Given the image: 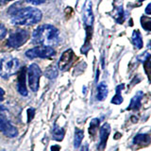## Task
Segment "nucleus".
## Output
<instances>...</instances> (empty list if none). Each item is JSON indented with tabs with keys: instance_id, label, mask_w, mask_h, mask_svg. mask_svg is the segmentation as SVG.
<instances>
[{
	"instance_id": "nucleus-21",
	"label": "nucleus",
	"mask_w": 151,
	"mask_h": 151,
	"mask_svg": "<svg viewBox=\"0 0 151 151\" xmlns=\"http://www.w3.org/2000/svg\"><path fill=\"white\" fill-rule=\"evenodd\" d=\"M45 76L48 79H51V80L55 79L57 77H58V70H57L56 66L50 65L49 67H47L45 72Z\"/></svg>"
},
{
	"instance_id": "nucleus-28",
	"label": "nucleus",
	"mask_w": 151,
	"mask_h": 151,
	"mask_svg": "<svg viewBox=\"0 0 151 151\" xmlns=\"http://www.w3.org/2000/svg\"><path fill=\"white\" fill-rule=\"evenodd\" d=\"M60 146L59 145H52L51 146V151H60Z\"/></svg>"
},
{
	"instance_id": "nucleus-3",
	"label": "nucleus",
	"mask_w": 151,
	"mask_h": 151,
	"mask_svg": "<svg viewBox=\"0 0 151 151\" xmlns=\"http://www.w3.org/2000/svg\"><path fill=\"white\" fill-rule=\"evenodd\" d=\"M82 19L83 23L86 27V41L85 44L83 45L81 48V53L87 54L89 51L90 47H91V44H90V40L92 38V27L93 25V5L91 0H86L83 9H82Z\"/></svg>"
},
{
	"instance_id": "nucleus-9",
	"label": "nucleus",
	"mask_w": 151,
	"mask_h": 151,
	"mask_svg": "<svg viewBox=\"0 0 151 151\" xmlns=\"http://www.w3.org/2000/svg\"><path fill=\"white\" fill-rule=\"evenodd\" d=\"M76 60V55L74 53V51L69 48L67 50H65L63 54H61L60 58L59 60L58 63V67L60 71H67L70 69V67L74 63V60Z\"/></svg>"
},
{
	"instance_id": "nucleus-22",
	"label": "nucleus",
	"mask_w": 151,
	"mask_h": 151,
	"mask_svg": "<svg viewBox=\"0 0 151 151\" xmlns=\"http://www.w3.org/2000/svg\"><path fill=\"white\" fill-rule=\"evenodd\" d=\"M141 24L145 30H146V31L151 30V18L150 17L143 15L141 17Z\"/></svg>"
},
{
	"instance_id": "nucleus-13",
	"label": "nucleus",
	"mask_w": 151,
	"mask_h": 151,
	"mask_svg": "<svg viewBox=\"0 0 151 151\" xmlns=\"http://www.w3.org/2000/svg\"><path fill=\"white\" fill-rule=\"evenodd\" d=\"M108 85L106 82H100L97 85L96 89V99L98 101H103L105 100L107 96H108Z\"/></svg>"
},
{
	"instance_id": "nucleus-19",
	"label": "nucleus",
	"mask_w": 151,
	"mask_h": 151,
	"mask_svg": "<svg viewBox=\"0 0 151 151\" xmlns=\"http://www.w3.org/2000/svg\"><path fill=\"white\" fill-rule=\"evenodd\" d=\"M65 135V131L63 127H60L59 126H55L53 131H52V138L57 142H60L63 141Z\"/></svg>"
},
{
	"instance_id": "nucleus-14",
	"label": "nucleus",
	"mask_w": 151,
	"mask_h": 151,
	"mask_svg": "<svg viewBox=\"0 0 151 151\" xmlns=\"http://www.w3.org/2000/svg\"><path fill=\"white\" fill-rule=\"evenodd\" d=\"M150 135L146 134V133H140L137 134L134 139H133V144L137 145H141V146H145L148 145L150 144Z\"/></svg>"
},
{
	"instance_id": "nucleus-20",
	"label": "nucleus",
	"mask_w": 151,
	"mask_h": 151,
	"mask_svg": "<svg viewBox=\"0 0 151 151\" xmlns=\"http://www.w3.org/2000/svg\"><path fill=\"white\" fill-rule=\"evenodd\" d=\"M99 124H100V119H98V118H93V119H92L91 122H90L89 134H90V136L92 137V138H93L94 135L96 134Z\"/></svg>"
},
{
	"instance_id": "nucleus-29",
	"label": "nucleus",
	"mask_w": 151,
	"mask_h": 151,
	"mask_svg": "<svg viewBox=\"0 0 151 151\" xmlns=\"http://www.w3.org/2000/svg\"><path fill=\"white\" fill-rule=\"evenodd\" d=\"M89 150V145H88V144H85L81 148H80V150L79 151H88Z\"/></svg>"
},
{
	"instance_id": "nucleus-15",
	"label": "nucleus",
	"mask_w": 151,
	"mask_h": 151,
	"mask_svg": "<svg viewBox=\"0 0 151 151\" xmlns=\"http://www.w3.org/2000/svg\"><path fill=\"white\" fill-rule=\"evenodd\" d=\"M131 42H132V44H133V45L135 46V48H137V49L143 48V45H144L143 38H142L141 32H140L138 29L134 30L133 33H132Z\"/></svg>"
},
{
	"instance_id": "nucleus-24",
	"label": "nucleus",
	"mask_w": 151,
	"mask_h": 151,
	"mask_svg": "<svg viewBox=\"0 0 151 151\" xmlns=\"http://www.w3.org/2000/svg\"><path fill=\"white\" fill-rule=\"evenodd\" d=\"M34 114H35V110L33 108H29L27 110V122L29 123L32 119L33 117H34Z\"/></svg>"
},
{
	"instance_id": "nucleus-32",
	"label": "nucleus",
	"mask_w": 151,
	"mask_h": 151,
	"mask_svg": "<svg viewBox=\"0 0 151 151\" xmlns=\"http://www.w3.org/2000/svg\"><path fill=\"white\" fill-rule=\"evenodd\" d=\"M1 110H5V108L3 106H0V111H1Z\"/></svg>"
},
{
	"instance_id": "nucleus-30",
	"label": "nucleus",
	"mask_w": 151,
	"mask_h": 151,
	"mask_svg": "<svg viewBox=\"0 0 151 151\" xmlns=\"http://www.w3.org/2000/svg\"><path fill=\"white\" fill-rule=\"evenodd\" d=\"M150 6H151V5L148 4L147 7H146V9H145V13L147 14V15H149V14L151 13V12H150Z\"/></svg>"
},
{
	"instance_id": "nucleus-12",
	"label": "nucleus",
	"mask_w": 151,
	"mask_h": 151,
	"mask_svg": "<svg viewBox=\"0 0 151 151\" xmlns=\"http://www.w3.org/2000/svg\"><path fill=\"white\" fill-rule=\"evenodd\" d=\"M144 97V93L142 91L137 92L136 94L131 98L130 103L127 107V111H139L142 106V99Z\"/></svg>"
},
{
	"instance_id": "nucleus-1",
	"label": "nucleus",
	"mask_w": 151,
	"mask_h": 151,
	"mask_svg": "<svg viewBox=\"0 0 151 151\" xmlns=\"http://www.w3.org/2000/svg\"><path fill=\"white\" fill-rule=\"evenodd\" d=\"M9 9L11 22L16 26H32L38 24L42 17V12L34 7H22L20 2L13 4Z\"/></svg>"
},
{
	"instance_id": "nucleus-7",
	"label": "nucleus",
	"mask_w": 151,
	"mask_h": 151,
	"mask_svg": "<svg viewBox=\"0 0 151 151\" xmlns=\"http://www.w3.org/2000/svg\"><path fill=\"white\" fill-rule=\"evenodd\" d=\"M42 76V70L39 65L36 63H32L28 66L27 69V78L28 85L32 92H37L39 90L40 78Z\"/></svg>"
},
{
	"instance_id": "nucleus-16",
	"label": "nucleus",
	"mask_w": 151,
	"mask_h": 151,
	"mask_svg": "<svg viewBox=\"0 0 151 151\" xmlns=\"http://www.w3.org/2000/svg\"><path fill=\"white\" fill-rule=\"evenodd\" d=\"M112 16L115 19V21L119 24H122L125 20V14H124V9H123V6L118 5V6L114 7V9L112 12Z\"/></svg>"
},
{
	"instance_id": "nucleus-23",
	"label": "nucleus",
	"mask_w": 151,
	"mask_h": 151,
	"mask_svg": "<svg viewBox=\"0 0 151 151\" xmlns=\"http://www.w3.org/2000/svg\"><path fill=\"white\" fill-rule=\"evenodd\" d=\"M150 58V54H149V52L148 51H145V52H144L143 54H141L139 57H138V60H141L142 63H144V61H145L147 59H149Z\"/></svg>"
},
{
	"instance_id": "nucleus-6",
	"label": "nucleus",
	"mask_w": 151,
	"mask_h": 151,
	"mask_svg": "<svg viewBox=\"0 0 151 151\" xmlns=\"http://www.w3.org/2000/svg\"><path fill=\"white\" fill-rule=\"evenodd\" d=\"M26 57L30 60L40 58V59H49L56 55V50L51 46H36L31 49H28L25 53Z\"/></svg>"
},
{
	"instance_id": "nucleus-5",
	"label": "nucleus",
	"mask_w": 151,
	"mask_h": 151,
	"mask_svg": "<svg viewBox=\"0 0 151 151\" xmlns=\"http://www.w3.org/2000/svg\"><path fill=\"white\" fill-rule=\"evenodd\" d=\"M29 36L30 33L28 30L18 28L9 34L7 41V45L11 48H19L26 44L27 40L29 39Z\"/></svg>"
},
{
	"instance_id": "nucleus-25",
	"label": "nucleus",
	"mask_w": 151,
	"mask_h": 151,
	"mask_svg": "<svg viewBox=\"0 0 151 151\" xmlns=\"http://www.w3.org/2000/svg\"><path fill=\"white\" fill-rule=\"evenodd\" d=\"M6 35H7V28L5 27L4 25L0 24V40L4 39Z\"/></svg>"
},
{
	"instance_id": "nucleus-8",
	"label": "nucleus",
	"mask_w": 151,
	"mask_h": 151,
	"mask_svg": "<svg viewBox=\"0 0 151 151\" xmlns=\"http://www.w3.org/2000/svg\"><path fill=\"white\" fill-rule=\"evenodd\" d=\"M0 131L9 138H14L18 136V129L8 120V118L3 113H0Z\"/></svg>"
},
{
	"instance_id": "nucleus-2",
	"label": "nucleus",
	"mask_w": 151,
	"mask_h": 151,
	"mask_svg": "<svg viewBox=\"0 0 151 151\" xmlns=\"http://www.w3.org/2000/svg\"><path fill=\"white\" fill-rule=\"evenodd\" d=\"M32 44L53 47L60 44V31L54 26L46 24L39 26L32 33Z\"/></svg>"
},
{
	"instance_id": "nucleus-4",
	"label": "nucleus",
	"mask_w": 151,
	"mask_h": 151,
	"mask_svg": "<svg viewBox=\"0 0 151 151\" xmlns=\"http://www.w3.org/2000/svg\"><path fill=\"white\" fill-rule=\"evenodd\" d=\"M19 67L20 61L15 57L8 55L0 60V77L3 78H9L15 74Z\"/></svg>"
},
{
	"instance_id": "nucleus-26",
	"label": "nucleus",
	"mask_w": 151,
	"mask_h": 151,
	"mask_svg": "<svg viewBox=\"0 0 151 151\" xmlns=\"http://www.w3.org/2000/svg\"><path fill=\"white\" fill-rule=\"evenodd\" d=\"M27 2H29V3H32L34 5H40V4H42L45 3L46 0H26Z\"/></svg>"
},
{
	"instance_id": "nucleus-27",
	"label": "nucleus",
	"mask_w": 151,
	"mask_h": 151,
	"mask_svg": "<svg viewBox=\"0 0 151 151\" xmlns=\"http://www.w3.org/2000/svg\"><path fill=\"white\" fill-rule=\"evenodd\" d=\"M4 96H5V91H4V90H3L1 87H0V102L3 101Z\"/></svg>"
},
{
	"instance_id": "nucleus-17",
	"label": "nucleus",
	"mask_w": 151,
	"mask_h": 151,
	"mask_svg": "<svg viewBox=\"0 0 151 151\" xmlns=\"http://www.w3.org/2000/svg\"><path fill=\"white\" fill-rule=\"evenodd\" d=\"M125 87V84H119L116 86L115 89V96L111 99V104H115V105H120L123 102V97H122V91Z\"/></svg>"
},
{
	"instance_id": "nucleus-18",
	"label": "nucleus",
	"mask_w": 151,
	"mask_h": 151,
	"mask_svg": "<svg viewBox=\"0 0 151 151\" xmlns=\"http://www.w3.org/2000/svg\"><path fill=\"white\" fill-rule=\"evenodd\" d=\"M84 138V131L82 129L76 127L75 129V136H74V146L76 148H78L82 143Z\"/></svg>"
},
{
	"instance_id": "nucleus-31",
	"label": "nucleus",
	"mask_w": 151,
	"mask_h": 151,
	"mask_svg": "<svg viewBox=\"0 0 151 151\" xmlns=\"http://www.w3.org/2000/svg\"><path fill=\"white\" fill-rule=\"evenodd\" d=\"M8 1H12V0H0V4H4V3H6Z\"/></svg>"
},
{
	"instance_id": "nucleus-11",
	"label": "nucleus",
	"mask_w": 151,
	"mask_h": 151,
	"mask_svg": "<svg viewBox=\"0 0 151 151\" xmlns=\"http://www.w3.org/2000/svg\"><path fill=\"white\" fill-rule=\"evenodd\" d=\"M16 88L18 93L23 96H27V89L26 86V68L24 67L20 70V72L18 74L17 78V84Z\"/></svg>"
},
{
	"instance_id": "nucleus-10",
	"label": "nucleus",
	"mask_w": 151,
	"mask_h": 151,
	"mask_svg": "<svg viewBox=\"0 0 151 151\" xmlns=\"http://www.w3.org/2000/svg\"><path fill=\"white\" fill-rule=\"evenodd\" d=\"M111 133V126L105 123L101 127H100V131H99V143L97 145L98 150L103 151L106 148V145H107V141L109 139V136Z\"/></svg>"
}]
</instances>
